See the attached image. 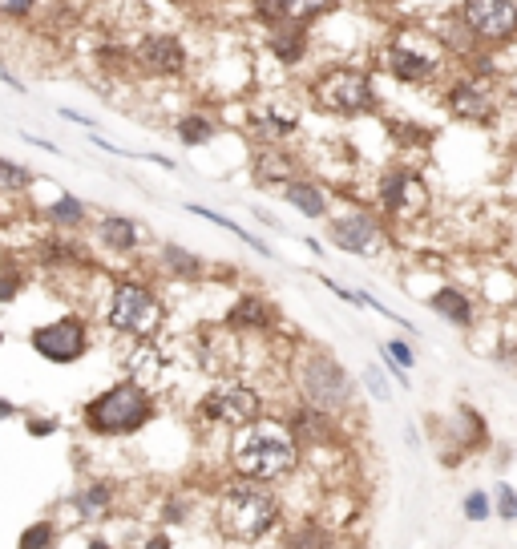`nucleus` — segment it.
Segmentation results:
<instances>
[{"mask_svg":"<svg viewBox=\"0 0 517 549\" xmlns=\"http://www.w3.org/2000/svg\"><path fill=\"white\" fill-rule=\"evenodd\" d=\"M299 441L295 432L287 428V420H267L259 416L255 424L235 432V445H231V465L239 477L247 481H279L299 465Z\"/></svg>","mask_w":517,"mask_h":549,"instance_id":"1","label":"nucleus"},{"mask_svg":"<svg viewBox=\"0 0 517 549\" xmlns=\"http://www.w3.org/2000/svg\"><path fill=\"white\" fill-rule=\"evenodd\" d=\"M449 49L441 45V37L433 29H396L380 53H376V65L400 81V85H412V89H425V85H437L445 81L449 73Z\"/></svg>","mask_w":517,"mask_h":549,"instance_id":"2","label":"nucleus"},{"mask_svg":"<svg viewBox=\"0 0 517 549\" xmlns=\"http://www.w3.org/2000/svg\"><path fill=\"white\" fill-rule=\"evenodd\" d=\"M154 396L142 380H122L85 404V428L93 436H134L154 420Z\"/></svg>","mask_w":517,"mask_h":549,"instance_id":"3","label":"nucleus"},{"mask_svg":"<svg viewBox=\"0 0 517 549\" xmlns=\"http://www.w3.org/2000/svg\"><path fill=\"white\" fill-rule=\"evenodd\" d=\"M307 97H312L316 109L336 114V118H364V114H376L380 109L376 77L364 65H328V69H320L312 77V85H307Z\"/></svg>","mask_w":517,"mask_h":549,"instance_id":"4","label":"nucleus"},{"mask_svg":"<svg viewBox=\"0 0 517 549\" xmlns=\"http://www.w3.org/2000/svg\"><path fill=\"white\" fill-rule=\"evenodd\" d=\"M279 525V497L263 485V481H235L227 485L223 501H219V529L231 541L255 545L263 541L271 529Z\"/></svg>","mask_w":517,"mask_h":549,"instance_id":"5","label":"nucleus"},{"mask_svg":"<svg viewBox=\"0 0 517 549\" xmlns=\"http://www.w3.org/2000/svg\"><path fill=\"white\" fill-rule=\"evenodd\" d=\"M295 388H299V400L312 404V408H324V412H344L352 408L356 400V380L352 372L324 348H303L299 360H295Z\"/></svg>","mask_w":517,"mask_h":549,"instance_id":"6","label":"nucleus"},{"mask_svg":"<svg viewBox=\"0 0 517 549\" xmlns=\"http://www.w3.org/2000/svg\"><path fill=\"white\" fill-rule=\"evenodd\" d=\"M110 327L118 336H130V340H154L162 332V319H166V307L162 299L154 295V287L138 283V279H122L110 295V311H106Z\"/></svg>","mask_w":517,"mask_h":549,"instance_id":"7","label":"nucleus"},{"mask_svg":"<svg viewBox=\"0 0 517 549\" xmlns=\"http://www.w3.org/2000/svg\"><path fill=\"white\" fill-rule=\"evenodd\" d=\"M453 9L481 49L505 53L517 45V0H457Z\"/></svg>","mask_w":517,"mask_h":549,"instance_id":"8","label":"nucleus"},{"mask_svg":"<svg viewBox=\"0 0 517 549\" xmlns=\"http://www.w3.org/2000/svg\"><path fill=\"white\" fill-rule=\"evenodd\" d=\"M441 105H445L449 118H457V122H465V126H493L497 114H501V97H497V89H493L489 81L465 73V69H457V73L445 81Z\"/></svg>","mask_w":517,"mask_h":549,"instance_id":"9","label":"nucleus"},{"mask_svg":"<svg viewBox=\"0 0 517 549\" xmlns=\"http://www.w3.org/2000/svg\"><path fill=\"white\" fill-rule=\"evenodd\" d=\"M198 416L206 424L239 432V428H247V424H255L263 416V396L251 384H243V380H223V384H215L211 392L202 396Z\"/></svg>","mask_w":517,"mask_h":549,"instance_id":"10","label":"nucleus"},{"mask_svg":"<svg viewBox=\"0 0 517 549\" xmlns=\"http://www.w3.org/2000/svg\"><path fill=\"white\" fill-rule=\"evenodd\" d=\"M29 344H33V352H37L45 364H77V360L89 352V327H85V319L65 315V319H53V323L33 327Z\"/></svg>","mask_w":517,"mask_h":549,"instance_id":"11","label":"nucleus"},{"mask_svg":"<svg viewBox=\"0 0 517 549\" xmlns=\"http://www.w3.org/2000/svg\"><path fill=\"white\" fill-rule=\"evenodd\" d=\"M376 206L388 218H412L417 210L429 206V190L412 166H388L376 182Z\"/></svg>","mask_w":517,"mask_h":549,"instance_id":"12","label":"nucleus"},{"mask_svg":"<svg viewBox=\"0 0 517 549\" xmlns=\"http://www.w3.org/2000/svg\"><path fill=\"white\" fill-rule=\"evenodd\" d=\"M328 243L344 255H376L380 243H384V223H380V214L372 210H348V214H336L332 223H328Z\"/></svg>","mask_w":517,"mask_h":549,"instance_id":"13","label":"nucleus"},{"mask_svg":"<svg viewBox=\"0 0 517 549\" xmlns=\"http://www.w3.org/2000/svg\"><path fill=\"white\" fill-rule=\"evenodd\" d=\"M134 61L150 77H182L186 73V45L178 41V33H146L134 49Z\"/></svg>","mask_w":517,"mask_h":549,"instance_id":"14","label":"nucleus"},{"mask_svg":"<svg viewBox=\"0 0 517 549\" xmlns=\"http://www.w3.org/2000/svg\"><path fill=\"white\" fill-rule=\"evenodd\" d=\"M425 303H429L433 315H441L449 327H457V332H473V327H477V295H469V291L457 287V283L433 287V291L425 295Z\"/></svg>","mask_w":517,"mask_h":549,"instance_id":"15","label":"nucleus"},{"mask_svg":"<svg viewBox=\"0 0 517 549\" xmlns=\"http://www.w3.org/2000/svg\"><path fill=\"white\" fill-rule=\"evenodd\" d=\"M223 327H227L231 336H243V332H267V327H275V311L267 307V299H263V295L243 291V295L231 303V311H227Z\"/></svg>","mask_w":517,"mask_h":549,"instance_id":"16","label":"nucleus"},{"mask_svg":"<svg viewBox=\"0 0 517 549\" xmlns=\"http://www.w3.org/2000/svg\"><path fill=\"white\" fill-rule=\"evenodd\" d=\"M267 49L275 53V61L279 65H299L303 57H307V49H312V29H307L303 21H283V25H275L271 29V37H267Z\"/></svg>","mask_w":517,"mask_h":549,"instance_id":"17","label":"nucleus"},{"mask_svg":"<svg viewBox=\"0 0 517 549\" xmlns=\"http://www.w3.org/2000/svg\"><path fill=\"white\" fill-rule=\"evenodd\" d=\"M287 428L295 432V441H299V445H324V441H332V436H336V420H332V412L312 408V404H303V400H299V408L287 416Z\"/></svg>","mask_w":517,"mask_h":549,"instance_id":"18","label":"nucleus"},{"mask_svg":"<svg viewBox=\"0 0 517 549\" xmlns=\"http://www.w3.org/2000/svg\"><path fill=\"white\" fill-rule=\"evenodd\" d=\"M449 432L457 436V453H481V449H489V420L473 404H457L453 408Z\"/></svg>","mask_w":517,"mask_h":549,"instance_id":"19","label":"nucleus"},{"mask_svg":"<svg viewBox=\"0 0 517 549\" xmlns=\"http://www.w3.org/2000/svg\"><path fill=\"white\" fill-rule=\"evenodd\" d=\"M97 243L114 255H130L142 243V227L126 214H106V218H97Z\"/></svg>","mask_w":517,"mask_h":549,"instance_id":"20","label":"nucleus"},{"mask_svg":"<svg viewBox=\"0 0 517 549\" xmlns=\"http://www.w3.org/2000/svg\"><path fill=\"white\" fill-rule=\"evenodd\" d=\"M283 202H287L291 210H299L303 218H328V210H332L328 190H324L320 182H312V178L287 182V186H283Z\"/></svg>","mask_w":517,"mask_h":549,"instance_id":"21","label":"nucleus"},{"mask_svg":"<svg viewBox=\"0 0 517 549\" xmlns=\"http://www.w3.org/2000/svg\"><path fill=\"white\" fill-rule=\"evenodd\" d=\"M255 178H259V186H279L283 190L287 182L299 178V166H295V158L283 146H267L255 158Z\"/></svg>","mask_w":517,"mask_h":549,"instance_id":"22","label":"nucleus"},{"mask_svg":"<svg viewBox=\"0 0 517 549\" xmlns=\"http://www.w3.org/2000/svg\"><path fill=\"white\" fill-rule=\"evenodd\" d=\"M158 263H162V271L174 275V279H198V275H202V259H198L194 251L178 247V243H162Z\"/></svg>","mask_w":517,"mask_h":549,"instance_id":"23","label":"nucleus"},{"mask_svg":"<svg viewBox=\"0 0 517 549\" xmlns=\"http://www.w3.org/2000/svg\"><path fill=\"white\" fill-rule=\"evenodd\" d=\"M332 545H336V537L324 521H299L283 541V549H332Z\"/></svg>","mask_w":517,"mask_h":549,"instance_id":"24","label":"nucleus"},{"mask_svg":"<svg viewBox=\"0 0 517 549\" xmlns=\"http://www.w3.org/2000/svg\"><path fill=\"white\" fill-rule=\"evenodd\" d=\"M174 134H178V142H182V146H190V150H194V146H211V142L219 138V126H215L211 118H206V114H186V118L178 122V130H174Z\"/></svg>","mask_w":517,"mask_h":549,"instance_id":"25","label":"nucleus"},{"mask_svg":"<svg viewBox=\"0 0 517 549\" xmlns=\"http://www.w3.org/2000/svg\"><path fill=\"white\" fill-rule=\"evenodd\" d=\"M73 505H77L81 521H93L97 513H106V509L114 505V489H110L106 481H93V485H85V489L73 497Z\"/></svg>","mask_w":517,"mask_h":549,"instance_id":"26","label":"nucleus"},{"mask_svg":"<svg viewBox=\"0 0 517 549\" xmlns=\"http://www.w3.org/2000/svg\"><path fill=\"white\" fill-rule=\"evenodd\" d=\"M186 210H190V214H198V218H206V223H215V227H227V231H231L235 239H243V243H247L251 251H259L263 259H275V255H271V247H267L263 239H255L251 231H243L239 223H231V218H227V214H215V210H206V206H194V202H190Z\"/></svg>","mask_w":517,"mask_h":549,"instance_id":"27","label":"nucleus"},{"mask_svg":"<svg viewBox=\"0 0 517 549\" xmlns=\"http://www.w3.org/2000/svg\"><path fill=\"white\" fill-rule=\"evenodd\" d=\"M275 5L283 9L287 21H303V25H312L316 17L332 13L336 9V0H275Z\"/></svg>","mask_w":517,"mask_h":549,"instance_id":"28","label":"nucleus"},{"mask_svg":"<svg viewBox=\"0 0 517 549\" xmlns=\"http://www.w3.org/2000/svg\"><path fill=\"white\" fill-rule=\"evenodd\" d=\"M49 218H53V223L57 227H81L85 223V218H89V210H85V202L77 198V194H61L53 206H49Z\"/></svg>","mask_w":517,"mask_h":549,"instance_id":"29","label":"nucleus"},{"mask_svg":"<svg viewBox=\"0 0 517 549\" xmlns=\"http://www.w3.org/2000/svg\"><path fill=\"white\" fill-rule=\"evenodd\" d=\"M37 182V174L29 170V166H21V162H13V158H0V194H21V190H29Z\"/></svg>","mask_w":517,"mask_h":549,"instance_id":"30","label":"nucleus"},{"mask_svg":"<svg viewBox=\"0 0 517 549\" xmlns=\"http://www.w3.org/2000/svg\"><path fill=\"white\" fill-rule=\"evenodd\" d=\"M360 380H364V388H368V396L372 400H392V376H388V368L384 364H368L364 372H360Z\"/></svg>","mask_w":517,"mask_h":549,"instance_id":"31","label":"nucleus"},{"mask_svg":"<svg viewBox=\"0 0 517 549\" xmlns=\"http://www.w3.org/2000/svg\"><path fill=\"white\" fill-rule=\"evenodd\" d=\"M53 537H57L53 521H37V525H29V529L21 533L17 549H53Z\"/></svg>","mask_w":517,"mask_h":549,"instance_id":"32","label":"nucleus"},{"mask_svg":"<svg viewBox=\"0 0 517 549\" xmlns=\"http://www.w3.org/2000/svg\"><path fill=\"white\" fill-rule=\"evenodd\" d=\"M465 517L469 521H489L493 517V497L485 493V489H469V497H465Z\"/></svg>","mask_w":517,"mask_h":549,"instance_id":"33","label":"nucleus"},{"mask_svg":"<svg viewBox=\"0 0 517 549\" xmlns=\"http://www.w3.org/2000/svg\"><path fill=\"white\" fill-rule=\"evenodd\" d=\"M493 513H497L501 521H517V489H513L509 481L497 485V493H493Z\"/></svg>","mask_w":517,"mask_h":549,"instance_id":"34","label":"nucleus"},{"mask_svg":"<svg viewBox=\"0 0 517 549\" xmlns=\"http://www.w3.org/2000/svg\"><path fill=\"white\" fill-rule=\"evenodd\" d=\"M380 356L396 360L400 368H417V352H412V344H404V340H384V344H380Z\"/></svg>","mask_w":517,"mask_h":549,"instance_id":"35","label":"nucleus"},{"mask_svg":"<svg viewBox=\"0 0 517 549\" xmlns=\"http://www.w3.org/2000/svg\"><path fill=\"white\" fill-rule=\"evenodd\" d=\"M33 9H37V0H0V17H13V21L29 17Z\"/></svg>","mask_w":517,"mask_h":549,"instance_id":"36","label":"nucleus"},{"mask_svg":"<svg viewBox=\"0 0 517 549\" xmlns=\"http://www.w3.org/2000/svg\"><path fill=\"white\" fill-rule=\"evenodd\" d=\"M21 275L17 271H9V275H0V303H13L17 299V291H21Z\"/></svg>","mask_w":517,"mask_h":549,"instance_id":"37","label":"nucleus"},{"mask_svg":"<svg viewBox=\"0 0 517 549\" xmlns=\"http://www.w3.org/2000/svg\"><path fill=\"white\" fill-rule=\"evenodd\" d=\"M25 428H29V436H53V432H57V420H29Z\"/></svg>","mask_w":517,"mask_h":549,"instance_id":"38","label":"nucleus"},{"mask_svg":"<svg viewBox=\"0 0 517 549\" xmlns=\"http://www.w3.org/2000/svg\"><path fill=\"white\" fill-rule=\"evenodd\" d=\"M61 118H65V122H77V126H89V130L97 126L93 118H85V114H77V109H61Z\"/></svg>","mask_w":517,"mask_h":549,"instance_id":"39","label":"nucleus"},{"mask_svg":"<svg viewBox=\"0 0 517 549\" xmlns=\"http://www.w3.org/2000/svg\"><path fill=\"white\" fill-rule=\"evenodd\" d=\"M146 549H174V545H170V537H166V533H158V537H150V541H146Z\"/></svg>","mask_w":517,"mask_h":549,"instance_id":"40","label":"nucleus"},{"mask_svg":"<svg viewBox=\"0 0 517 549\" xmlns=\"http://www.w3.org/2000/svg\"><path fill=\"white\" fill-rule=\"evenodd\" d=\"M0 81H5V85H13V89H25V81H17L9 69H0Z\"/></svg>","mask_w":517,"mask_h":549,"instance_id":"41","label":"nucleus"},{"mask_svg":"<svg viewBox=\"0 0 517 549\" xmlns=\"http://www.w3.org/2000/svg\"><path fill=\"white\" fill-rule=\"evenodd\" d=\"M9 416H17V408L9 400H0V420H9Z\"/></svg>","mask_w":517,"mask_h":549,"instance_id":"42","label":"nucleus"},{"mask_svg":"<svg viewBox=\"0 0 517 549\" xmlns=\"http://www.w3.org/2000/svg\"><path fill=\"white\" fill-rule=\"evenodd\" d=\"M356 5H364V9H376V5H388V0H356Z\"/></svg>","mask_w":517,"mask_h":549,"instance_id":"43","label":"nucleus"},{"mask_svg":"<svg viewBox=\"0 0 517 549\" xmlns=\"http://www.w3.org/2000/svg\"><path fill=\"white\" fill-rule=\"evenodd\" d=\"M85 549H110V545H106V541H101V537H93V541H89Z\"/></svg>","mask_w":517,"mask_h":549,"instance_id":"44","label":"nucleus"},{"mask_svg":"<svg viewBox=\"0 0 517 549\" xmlns=\"http://www.w3.org/2000/svg\"><path fill=\"white\" fill-rule=\"evenodd\" d=\"M509 303H513V311H517V283H513V299H509Z\"/></svg>","mask_w":517,"mask_h":549,"instance_id":"45","label":"nucleus"},{"mask_svg":"<svg viewBox=\"0 0 517 549\" xmlns=\"http://www.w3.org/2000/svg\"><path fill=\"white\" fill-rule=\"evenodd\" d=\"M0 344H5V332H0Z\"/></svg>","mask_w":517,"mask_h":549,"instance_id":"46","label":"nucleus"}]
</instances>
